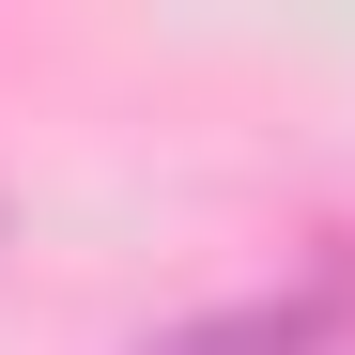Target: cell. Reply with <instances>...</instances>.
<instances>
[{"mask_svg": "<svg viewBox=\"0 0 355 355\" xmlns=\"http://www.w3.org/2000/svg\"><path fill=\"white\" fill-rule=\"evenodd\" d=\"M324 293H248V309H201V324H170L155 355H324Z\"/></svg>", "mask_w": 355, "mask_h": 355, "instance_id": "1", "label": "cell"}]
</instances>
